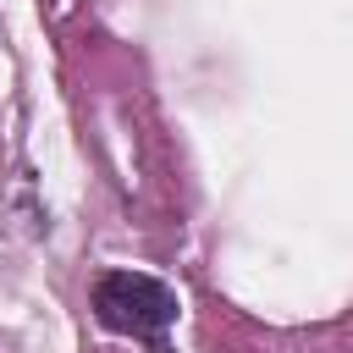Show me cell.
Here are the masks:
<instances>
[{"label":"cell","instance_id":"6da1fadb","mask_svg":"<svg viewBox=\"0 0 353 353\" xmlns=\"http://www.w3.org/2000/svg\"><path fill=\"white\" fill-rule=\"evenodd\" d=\"M94 320L121 336H143L165 347V331L176 320V292L143 270H105L94 281Z\"/></svg>","mask_w":353,"mask_h":353}]
</instances>
